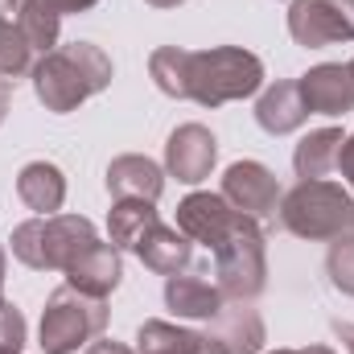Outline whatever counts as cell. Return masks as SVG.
I'll return each instance as SVG.
<instances>
[{
	"label": "cell",
	"mask_w": 354,
	"mask_h": 354,
	"mask_svg": "<svg viewBox=\"0 0 354 354\" xmlns=\"http://www.w3.org/2000/svg\"><path fill=\"white\" fill-rule=\"evenodd\" d=\"M149 75L169 99H194L202 107H223L264 87V62L239 46H214V50L161 46L149 58Z\"/></svg>",
	"instance_id": "1"
},
{
	"label": "cell",
	"mask_w": 354,
	"mask_h": 354,
	"mask_svg": "<svg viewBox=\"0 0 354 354\" xmlns=\"http://www.w3.org/2000/svg\"><path fill=\"white\" fill-rule=\"evenodd\" d=\"M29 75H33V91L46 103V111L66 115L79 103H87L91 95L107 91L111 58L95 41H71V46H54L50 54H41Z\"/></svg>",
	"instance_id": "2"
},
{
	"label": "cell",
	"mask_w": 354,
	"mask_h": 354,
	"mask_svg": "<svg viewBox=\"0 0 354 354\" xmlns=\"http://www.w3.org/2000/svg\"><path fill=\"white\" fill-rule=\"evenodd\" d=\"M280 227L292 231L297 239L309 243H334L342 235H351L354 223V198L346 185L322 177V181H297L288 194H280Z\"/></svg>",
	"instance_id": "3"
},
{
	"label": "cell",
	"mask_w": 354,
	"mask_h": 354,
	"mask_svg": "<svg viewBox=\"0 0 354 354\" xmlns=\"http://www.w3.org/2000/svg\"><path fill=\"white\" fill-rule=\"evenodd\" d=\"M95 239V223L83 214H37L12 227V256L33 272H66Z\"/></svg>",
	"instance_id": "4"
},
{
	"label": "cell",
	"mask_w": 354,
	"mask_h": 354,
	"mask_svg": "<svg viewBox=\"0 0 354 354\" xmlns=\"http://www.w3.org/2000/svg\"><path fill=\"white\" fill-rule=\"evenodd\" d=\"M107 297H91L79 292L75 284H62L50 292L46 309H41V330H37V346L46 354H75L79 346L95 342L107 330Z\"/></svg>",
	"instance_id": "5"
},
{
	"label": "cell",
	"mask_w": 354,
	"mask_h": 354,
	"mask_svg": "<svg viewBox=\"0 0 354 354\" xmlns=\"http://www.w3.org/2000/svg\"><path fill=\"white\" fill-rule=\"evenodd\" d=\"M214 280L227 301H252L268 284L264 231L252 218H239V227L214 248Z\"/></svg>",
	"instance_id": "6"
},
{
	"label": "cell",
	"mask_w": 354,
	"mask_h": 354,
	"mask_svg": "<svg viewBox=\"0 0 354 354\" xmlns=\"http://www.w3.org/2000/svg\"><path fill=\"white\" fill-rule=\"evenodd\" d=\"M288 33L305 50L354 41V0H292L288 4Z\"/></svg>",
	"instance_id": "7"
},
{
	"label": "cell",
	"mask_w": 354,
	"mask_h": 354,
	"mask_svg": "<svg viewBox=\"0 0 354 354\" xmlns=\"http://www.w3.org/2000/svg\"><path fill=\"white\" fill-rule=\"evenodd\" d=\"M243 218L252 223H268L276 218V206H280V181L276 174L260 165V161H235L227 174H223V189H218Z\"/></svg>",
	"instance_id": "8"
},
{
	"label": "cell",
	"mask_w": 354,
	"mask_h": 354,
	"mask_svg": "<svg viewBox=\"0 0 354 354\" xmlns=\"http://www.w3.org/2000/svg\"><path fill=\"white\" fill-rule=\"evenodd\" d=\"M239 210L223 198V194H189L181 206H177V231L189 239V243H202V248H218L235 227H239Z\"/></svg>",
	"instance_id": "9"
},
{
	"label": "cell",
	"mask_w": 354,
	"mask_h": 354,
	"mask_svg": "<svg viewBox=\"0 0 354 354\" xmlns=\"http://www.w3.org/2000/svg\"><path fill=\"white\" fill-rule=\"evenodd\" d=\"M165 305L181 322H214L227 305L218 280H210V268H181L165 280Z\"/></svg>",
	"instance_id": "10"
},
{
	"label": "cell",
	"mask_w": 354,
	"mask_h": 354,
	"mask_svg": "<svg viewBox=\"0 0 354 354\" xmlns=\"http://www.w3.org/2000/svg\"><path fill=\"white\" fill-rule=\"evenodd\" d=\"M214 161H218V140L210 128L202 124H181L174 128L169 145H165V169L185 181V185H198L214 174Z\"/></svg>",
	"instance_id": "11"
},
{
	"label": "cell",
	"mask_w": 354,
	"mask_h": 354,
	"mask_svg": "<svg viewBox=\"0 0 354 354\" xmlns=\"http://www.w3.org/2000/svg\"><path fill=\"white\" fill-rule=\"evenodd\" d=\"M297 87L305 95L309 115H346L354 111V79L342 62H322L309 75L297 79Z\"/></svg>",
	"instance_id": "12"
},
{
	"label": "cell",
	"mask_w": 354,
	"mask_h": 354,
	"mask_svg": "<svg viewBox=\"0 0 354 354\" xmlns=\"http://www.w3.org/2000/svg\"><path fill=\"white\" fill-rule=\"evenodd\" d=\"M165 189V174L157 161L140 157V153H124L107 165V194L120 198H136V202H157Z\"/></svg>",
	"instance_id": "13"
},
{
	"label": "cell",
	"mask_w": 354,
	"mask_h": 354,
	"mask_svg": "<svg viewBox=\"0 0 354 354\" xmlns=\"http://www.w3.org/2000/svg\"><path fill=\"white\" fill-rule=\"evenodd\" d=\"M136 354H227L223 342L206 330H185V326H174V322H145L136 330Z\"/></svg>",
	"instance_id": "14"
},
{
	"label": "cell",
	"mask_w": 354,
	"mask_h": 354,
	"mask_svg": "<svg viewBox=\"0 0 354 354\" xmlns=\"http://www.w3.org/2000/svg\"><path fill=\"white\" fill-rule=\"evenodd\" d=\"M210 334L223 342L227 354H260L268 342V330H264V317L239 301V305H223V313L210 322Z\"/></svg>",
	"instance_id": "15"
},
{
	"label": "cell",
	"mask_w": 354,
	"mask_h": 354,
	"mask_svg": "<svg viewBox=\"0 0 354 354\" xmlns=\"http://www.w3.org/2000/svg\"><path fill=\"white\" fill-rule=\"evenodd\" d=\"M124 276V264H120V248L111 243H91L87 252L66 268V284H75L79 292H91V297H111V288L120 284Z\"/></svg>",
	"instance_id": "16"
},
{
	"label": "cell",
	"mask_w": 354,
	"mask_h": 354,
	"mask_svg": "<svg viewBox=\"0 0 354 354\" xmlns=\"http://www.w3.org/2000/svg\"><path fill=\"white\" fill-rule=\"evenodd\" d=\"M189 252H194V243H189L177 227L161 223V218H157V223L136 239V248H132V256H136L140 264L153 268V272H161V276L181 272V268L189 264Z\"/></svg>",
	"instance_id": "17"
},
{
	"label": "cell",
	"mask_w": 354,
	"mask_h": 354,
	"mask_svg": "<svg viewBox=\"0 0 354 354\" xmlns=\"http://www.w3.org/2000/svg\"><path fill=\"white\" fill-rule=\"evenodd\" d=\"M305 120H309V107H305V95L297 83H272L256 103V124L268 136H288Z\"/></svg>",
	"instance_id": "18"
},
{
	"label": "cell",
	"mask_w": 354,
	"mask_h": 354,
	"mask_svg": "<svg viewBox=\"0 0 354 354\" xmlns=\"http://www.w3.org/2000/svg\"><path fill=\"white\" fill-rule=\"evenodd\" d=\"M17 198L37 214H58L66 202V177L54 161H29L17 174Z\"/></svg>",
	"instance_id": "19"
},
{
	"label": "cell",
	"mask_w": 354,
	"mask_h": 354,
	"mask_svg": "<svg viewBox=\"0 0 354 354\" xmlns=\"http://www.w3.org/2000/svg\"><path fill=\"white\" fill-rule=\"evenodd\" d=\"M8 8H12V25L21 29L33 54H50L58 46L62 12L54 8V0H8Z\"/></svg>",
	"instance_id": "20"
},
{
	"label": "cell",
	"mask_w": 354,
	"mask_h": 354,
	"mask_svg": "<svg viewBox=\"0 0 354 354\" xmlns=\"http://www.w3.org/2000/svg\"><path fill=\"white\" fill-rule=\"evenodd\" d=\"M342 128H317V132H309L301 145H297V153H292V169L301 181H322V177H330L338 169V153H342Z\"/></svg>",
	"instance_id": "21"
},
{
	"label": "cell",
	"mask_w": 354,
	"mask_h": 354,
	"mask_svg": "<svg viewBox=\"0 0 354 354\" xmlns=\"http://www.w3.org/2000/svg\"><path fill=\"white\" fill-rule=\"evenodd\" d=\"M157 202H136V198H120L107 214V231H111V248L120 252H132L136 239L157 223Z\"/></svg>",
	"instance_id": "22"
},
{
	"label": "cell",
	"mask_w": 354,
	"mask_h": 354,
	"mask_svg": "<svg viewBox=\"0 0 354 354\" xmlns=\"http://www.w3.org/2000/svg\"><path fill=\"white\" fill-rule=\"evenodd\" d=\"M33 71V50H29V41L21 37V29L8 21V17H0V75L4 79H21V75H29Z\"/></svg>",
	"instance_id": "23"
},
{
	"label": "cell",
	"mask_w": 354,
	"mask_h": 354,
	"mask_svg": "<svg viewBox=\"0 0 354 354\" xmlns=\"http://www.w3.org/2000/svg\"><path fill=\"white\" fill-rule=\"evenodd\" d=\"M326 272H330V284H334L338 292L354 297V235L334 239V248H330V256H326Z\"/></svg>",
	"instance_id": "24"
},
{
	"label": "cell",
	"mask_w": 354,
	"mask_h": 354,
	"mask_svg": "<svg viewBox=\"0 0 354 354\" xmlns=\"http://www.w3.org/2000/svg\"><path fill=\"white\" fill-rule=\"evenodd\" d=\"M25 338H29V326H25L21 309L0 301V354H21Z\"/></svg>",
	"instance_id": "25"
},
{
	"label": "cell",
	"mask_w": 354,
	"mask_h": 354,
	"mask_svg": "<svg viewBox=\"0 0 354 354\" xmlns=\"http://www.w3.org/2000/svg\"><path fill=\"white\" fill-rule=\"evenodd\" d=\"M334 174H342V181L354 189V136L342 140V153H338V169Z\"/></svg>",
	"instance_id": "26"
},
{
	"label": "cell",
	"mask_w": 354,
	"mask_h": 354,
	"mask_svg": "<svg viewBox=\"0 0 354 354\" xmlns=\"http://www.w3.org/2000/svg\"><path fill=\"white\" fill-rule=\"evenodd\" d=\"M83 354H136V351H132V346H124V342H115V338H95Z\"/></svg>",
	"instance_id": "27"
},
{
	"label": "cell",
	"mask_w": 354,
	"mask_h": 354,
	"mask_svg": "<svg viewBox=\"0 0 354 354\" xmlns=\"http://www.w3.org/2000/svg\"><path fill=\"white\" fill-rule=\"evenodd\" d=\"M330 326H334L338 342L346 346V354H354V322H330Z\"/></svg>",
	"instance_id": "28"
},
{
	"label": "cell",
	"mask_w": 354,
	"mask_h": 354,
	"mask_svg": "<svg viewBox=\"0 0 354 354\" xmlns=\"http://www.w3.org/2000/svg\"><path fill=\"white\" fill-rule=\"evenodd\" d=\"M91 4H99V0H54L58 12H87Z\"/></svg>",
	"instance_id": "29"
},
{
	"label": "cell",
	"mask_w": 354,
	"mask_h": 354,
	"mask_svg": "<svg viewBox=\"0 0 354 354\" xmlns=\"http://www.w3.org/2000/svg\"><path fill=\"white\" fill-rule=\"evenodd\" d=\"M8 103H12V79L0 75V124H4V115H8Z\"/></svg>",
	"instance_id": "30"
},
{
	"label": "cell",
	"mask_w": 354,
	"mask_h": 354,
	"mask_svg": "<svg viewBox=\"0 0 354 354\" xmlns=\"http://www.w3.org/2000/svg\"><path fill=\"white\" fill-rule=\"evenodd\" d=\"M272 354H334L330 346H305V351H272Z\"/></svg>",
	"instance_id": "31"
},
{
	"label": "cell",
	"mask_w": 354,
	"mask_h": 354,
	"mask_svg": "<svg viewBox=\"0 0 354 354\" xmlns=\"http://www.w3.org/2000/svg\"><path fill=\"white\" fill-rule=\"evenodd\" d=\"M145 4H153V8H177V4H185V0H145Z\"/></svg>",
	"instance_id": "32"
},
{
	"label": "cell",
	"mask_w": 354,
	"mask_h": 354,
	"mask_svg": "<svg viewBox=\"0 0 354 354\" xmlns=\"http://www.w3.org/2000/svg\"><path fill=\"white\" fill-rule=\"evenodd\" d=\"M4 264L8 260H4V248H0V301H4Z\"/></svg>",
	"instance_id": "33"
},
{
	"label": "cell",
	"mask_w": 354,
	"mask_h": 354,
	"mask_svg": "<svg viewBox=\"0 0 354 354\" xmlns=\"http://www.w3.org/2000/svg\"><path fill=\"white\" fill-rule=\"evenodd\" d=\"M346 71H351V79H354V58H351V62H346Z\"/></svg>",
	"instance_id": "34"
},
{
	"label": "cell",
	"mask_w": 354,
	"mask_h": 354,
	"mask_svg": "<svg viewBox=\"0 0 354 354\" xmlns=\"http://www.w3.org/2000/svg\"><path fill=\"white\" fill-rule=\"evenodd\" d=\"M351 231H354V223H351Z\"/></svg>",
	"instance_id": "35"
}]
</instances>
